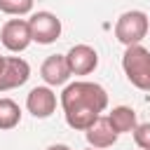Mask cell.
Listing matches in <instances>:
<instances>
[{
  "mask_svg": "<svg viewBox=\"0 0 150 150\" xmlns=\"http://www.w3.org/2000/svg\"><path fill=\"white\" fill-rule=\"evenodd\" d=\"M61 108L70 129L87 131L108 108V91L96 82H70L61 91Z\"/></svg>",
  "mask_w": 150,
  "mask_h": 150,
  "instance_id": "6da1fadb",
  "label": "cell"
},
{
  "mask_svg": "<svg viewBox=\"0 0 150 150\" xmlns=\"http://www.w3.org/2000/svg\"><path fill=\"white\" fill-rule=\"evenodd\" d=\"M122 70L136 89L150 91V52L145 47L141 45L127 47L122 56Z\"/></svg>",
  "mask_w": 150,
  "mask_h": 150,
  "instance_id": "7a4b0ae2",
  "label": "cell"
},
{
  "mask_svg": "<svg viewBox=\"0 0 150 150\" xmlns=\"http://www.w3.org/2000/svg\"><path fill=\"white\" fill-rule=\"evenodd\" d=\"M148 30H150V21H148V14L141 9H129V12L120 14V19L115 21V38L124 47L141 45V40L148 35Z\"/></svg>",
  "mask_w": 150,
  "mask_h": 150,
  "instance_id": "3957f363",
  "label": "cell"
},
{
  "mask_svg": "<svg viewBox=\"0 0 150 150\" xmlns=\"http://www.w3.org/2000/svg\"><path fill=\"white\" fill-rule=\"evenodd\" d=\"M28 23H30L33 42H38V45H52L61 38V19L47 9L30 14Z\"/></svg>",
  "mask_w": 150,
  "mask_h": 150,
  "instance_id": "277c9868",
  "label": "cell"
},
{
  "mask_svg": "<svg viewBox=\"0 0 150 150\" xmlns=\"http://www.w3.org/2000/svg\"><path fill=\"white\" fill-rule=\"evenodd\" d=\"M30 77V66L21 56H2L0 61V91L16 89Z\"/></svg>",
  "mask_w": 150,
  "mask_h": 150,
  "instance_id": "5b68a950",
  "label": "cell"
},
{
  "mask_svg": "<svg viewBox=\"0 0 150 150\" xmlns=\"http://www.w3.org/2000/svg\"><path fill=\"white\" fill-rule=\"evenodd\" d=\"M0 42H2L5 49H9V52H23V49L33 42L28 19H9V21L0 28Z\"/></svg>",
  "mask_w": 150,
  "mask_h": 150,
  "instance_id": "8992f818",
  "label": "cell"
},
{
  "mask_svg": "<svg viewBox=\"0 0 150 150\" xmlns=\"http://www.w3.org/2000/svg\"><path fill=\"white\" fill-rule=\"evenodd\" d=\"M66 61L73 75H89L98 66V52L89 45H73L66 54Z\"/></svg>",
  "mask_w": 150,
  "mask_h": 150,
  "instance_id": "52a82bcc",
  "label": "cell"
},
{
  "mask_svg": "<svg viewBox=\"0 0 150 150\" xmlns=\"http://www.w3.org/2000/svg\"><path fill=\"white\" fill-rule=\"evenodd\" d=\"M26 108L33 117H52L56 110V94L49 87H33L26 96Z\"/></svg>",
  "mask_w": 150,
  "mask_h": 150,
  "instance_id": "ba28073f",
  "label": "cell"
},
{
  "mask_svg": "<svg viewBox=\"0 0 150 150\" xmlns=\"http://www.w3.org/2000/svg\"><path fill=\"white\" fill-rule=\"evenodd\" d=\"M40 75L47 82V87H61V84H66L68 77L73 75L70 68H68L66 54H52V56H47L42 61V66H40Z\"/></svg>",
  "mask_w": 150,
  "mask_h": 150,
  "instance_id": "9c48e42d",
  "label": "cell"
},
{
  "mask_svg": "<svg viewBox=\"0 0 150 150\" xmlns=\"http://www.w3.org/2000/svg\"><path fill=\"white\" fill-rule=\"evenodd\" d=\"M84 136H87L89 148H96V150H103V148H110V145L117 143V131L110 127V120L108 117H98L84 131Z\"/></svg>",
  "mask_w": 150,
  "mask_h": 150,
  "instance_id": "30bf717a",
  "label": "cell"
},
{
  "mask_svg": "<svg viewBox=\"0 0 150 150\" xmlns=\"http://www.w3.org/2000/svg\"><path fill=\"white\" fill-rule=\"evenodd\" d=\"M108 120H110V127L120 134H134V129L138 127L136 122V110L129 108V105H117L108 112Z\"/></svg>",
  "mask_w": 150,
  "mask_h": 150,
  "instance_id": "8fae6325",
  "label": "cell"
},
{
  "mask_svg": "<svg viewBox=\"0 0 150 150\" xmlns=\"http://www.w3.org/2000/svg\"><path fill=\"white\" fill-rule=\"evenodd\" d=\"M21 122V108L12 98H0V131L14 129Z\"/></svg>",
  "mask_w": 150,
  "mask_h": 150,
  "instance_id": "7c38bea8",
  "label": "cell"
},
{
  "mask_svg": "<svg viewBox=\"0 0 150 150\" xmlns=\"http://www.w3.org/2000/svg\"><path fill=\"white\" fill-rule=\"evenodd\" d=\"M35 0H0V12L9 16H23L33 9Z\"/></svg>",
  "mask_w": 150,
  "mask_h": 150,
  "instance_id": "4fadbf2b",
  "label": "cell"
},
{
  "mask_svg": "<svg viewBox=\"0 0 150 150\" xmlns=\"http://www.w3.org/2000/svg\"><path fill=\"white\" fill-rule=\"evenodd\" d=\"M134 143L141 150H150V122H143L134 129Z\"/></svg>",
  "mask_w": 150,
  "mask_h": 150,
  "instance_id": "5bb4252c",
  "label": "cell"
},
{
  "mask_svg": "<svg viewBox=\"0 0 150 150\" xmlns=\"http://www.w3.org/2000/svg\"><path fill=\"white\" fill-rule=\"evenodd\" d=\"M45 150H73V148H68V145H63V143H54V145H49V148H45Z\"/></svg>",
  "mask_w": 150,
  "mask_h": 150,
  "instance_id": "9a60e30c",
  "label": "cell"
},
{
  "mask_svg": "<svg viewBox=\"0 0 150 150\" xmlns=\"http://www.w3.org/2000/svg\"><path fill=\"white\" fill-rule=\"evenodd\" d=\"M87 150H96V148H87Z\"/></svg>",
  "mask_w": 150,
  "mask_h": 150,
  "instance_id": "2e32d148",
  "label": "cell"
},
{
  "mask_svg": "<svg viewBox=\"0 0 150 150\" xmlns=\"http://www.w3.org/2000/svg\"><path fill=\"white\" fill-rule=\"evenodd\" d=\"M0 61H2V56H0Z\"/></svg>",
  "mask_w": 150,
  "mask_h": 150,
  "instance_id": "e0dca14e",
  "label": "cell"
}]
</instances>
